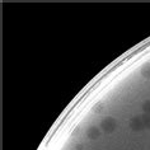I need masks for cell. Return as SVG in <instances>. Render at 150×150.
<instances>
[{"label":"cell","instance_id":"cell-1","mask_svg":"<svg viewBox=\"0 0 150 150\" xmlns=\"http://www.w3.org/2000/svg\"><path fill=\"white\" fill-rule=\"evenodd\" d=\"M100 130L104 131L107 134H111L117 129V121L113 117H104L102 121H100Z\"/></svg>","mask_w":150,"mask_h":150},{"label":"cell","instance_id":"cell-6","mask_svg":"<svg viewBox=\"0 0 150 150\" xmlns=\"http://www.w3.org/2000/svg\"><path fill=\"white\" fill-rule=\"evenodd\" d=\"M141 108H142V111H144V113L150 115V100H145V102L142 103Z\"/></svg>","mask_w":150,"mask_h":150},{"label":"cell","instance_id":"cell-2","mask_svg":"<svg viewBox=\"0 0 150 150\" xmlns=\"http://www.w3.org/2000/svg\"><path fill=\"white\" fill-rule=\"evenodd\" d=\"M130 129L134 131H142L145 130L144 123L141 121V116H135L130 120Z\"/></svg>","mask_w":150,"mask_h":150},{"label":"cell","instance_id":"cell-4","mask_svg":"<svg viewBox=\"0 0 150 150\" xmlns=\"http://www.w3.org/2000/svg\"><path fill=\"white\" fill-rule=\"evenodd\" d=\"M141 75L146 79H149L150 78V62H145L144 65L141 66V70H140Z\"/></svg>","mask_w":150,"mask_h":150},{"label":"cell","instance_id":"cell-5","mask_svg":"<svg viewBox=\"0 0 150 150\" xmlns=\"http://www.w3.org/2000/svg\"><path fill=\"white\" fill-rule=\"evenodd\" d=\"M141 121H142V123H144V127H145V129H149V130H150V115L142 113V115H141Z\"/></svg>","mask_w":150,"mask_h":150},{"label":"cell","instance_id":"cell-3","mask_svg":"<svg viewBox=\"0 0 150 150\" xmlns=\"http://www.w3.org/2000/svg\"><path fill=\"white\" fill-rule=\"evenodd\" d=\"M85 135H87L88 139H91V140H96V139H98L99 135H100V127L89 126L87 129V131H85Z\"/></svg>","mask_w":150,"mask_h":150}]
</instances>
